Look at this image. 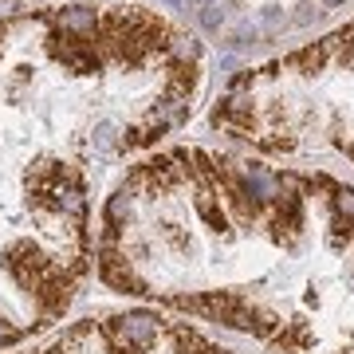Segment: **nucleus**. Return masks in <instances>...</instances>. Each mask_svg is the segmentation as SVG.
Listing matches in <instances>:
<instances>
[{"label":"nucleus","instance_id":"nucleus-1","mask_svg":"<svg viewBox=\"0 0 354 354\" xmlns=\"http://www.w3.org/2000/svg\"><path fill=\"white\" fill-rule=\"evenodd\" d=\"M177 307L185 311H197V315H209L216 323H228L236 330H272V319H260L252 307H244L232 291H213V295H201V299H189V295H177Z\"/></svg>","mask_w":354,"mask_h":354},{"label":"nucleus","instance_id":"nucleus-2","mask_svg":"<svg viewBox=\"0 0 354 354\" xmlns=\"http://www.w3.org/2000/svg\"><path fill=\"white\" fill-rule=\"evenodd\" d=\"M106 335L114 342H122V346H138L146 351L153 339H158V315L150 311H127V315H118L106 323Z\"/></svg>","mask_w":354,"mask_h":354},{"label":"nucleus","instance_id":"nucleus-3","mask_svg":"<svg viewBox=\"0 0 354 354\" xmlns=\"http://www.w3.org/2000/svg\"><path fill=\"white\" fill-rule=\"evenodd\" d=\"M236 185H241V193L244 197H252V205L256 201H276L279 197V185H283V181H279L276 174H268L264 165H241V177H236Z\"/></svg>","mask_w":354,"mask_h":354},{"label":"nucleus","instance_id":"nucleus-4","mask_svg":"<svg viewBox=\"0 0 354 354\" xmlns=\"http://www.w3.org/2000/svg\"><path fill=\"white\" fill-rule=\"evenodd\" d=\"M4 268L20 279V288H36V276L44 272V256H39L32 244H16V248H8V256H4Z\"/></svg>","mask_w":354,"mask_h":354},{"label":"nucleus","instance_id":"nucleus-5","mask_svg":"<svg viewBox=\"0 0 354 354\" xmlns=\"http://www.w3.org/2000/svg\"><path fill=\"white\" fill-rule=\"evenodd\" d=\"M102 279L118 291H134V295L146 291V283H142V279L127 268V260H118V256H102Z\"/></svg>","mask_w":354,"mask_h":354},{"label":"nucleus","instance_id":"nucleus-6","mask_svg":"<svg viewBox=\"0 0 354 354\" xmlns=\"http://www.w3.org/2000/svg\"><path fill=\"white\" fill-rule=\"evenodd\" d=\"M95 24H99V16H95V8H87V4H75V8H64V12H59V28L71 32V36H91Z\"/></svg>","mask_w":354,"mask_h":354},{"label":"nucleus","instance_id":"nucleus-7","mask_svg":"<svg viewBox=\"0 0 354 354\" xmlns=\"http://www.w3.org/2000/svg\"><path fill=\"white\" fill-rule=\"evenodd\" d=\"M39 299L48 311H64L67 299H71V288H67V279H48L44 288H39Z\"/></svg>","mask_w":354,"mask_h":354},{"label":"nucleus","instance_id":"nucleus-8","mask_svg":"<svg viewBox=\"0 0 354 354\" xmlns=\"http://www.w3.org/2000/svg\"><path fill=\"white\" fill-rule=\"evenodd\" d=\"M197 213H201L205 221L216 228V232H225V228H228V221H225V213L216 209V201H213V193H209V185H201V189H197Z\"/></svg>","mask_w":354,"mask_h":354},{"label":"nucleus","instance_id":"nucleus-9","mask_svg":"<svg viewBox=\"0 0 354 354\" xmlns=\"http://www.w3.org/2000/svg\"><path fill=\"white\" fill-rule=\"evenodd\" d=\"M323 59H327V51L323 48H304L299 55H291V67H295V71H319Z\"/></svg>","mask_w":354,"mask_h":354},{"label":"nucleus","instance_id":"nucleus-10","mask_svg":"<svg viewBox=\"0 0 354 354\" xmlns=\"http://www.w3.org/2000/svg\"><path fill=\"white\" fill-rule=\"evenodd\" d=\"M127 216H130V193L122 189V193H114L111 205H106V221H111V228H118Z\"/></svg>","mask_w":354,"mask_h":354},{"label":"nucleus","instance_id":"nucleus-11","mask_svg":"<svg viewBox=\"0 0 354 354\" xmlns=\"http://www.w3.org/2000/svg\"><path fill=\"white\" fill-rule=\"evenodd\" d=\"M55 209H59V213L79 216V213H83V193H79V189H59V193H55Z\"/></svg>","mask_w":354,"mask_h":354},{"label":"nucleus","instance_id":"nucleus-12","mask_svg":"<svg viewBox=\"0 0 354 354\" xmlns=\"http://www.w3.org/2000/svg\"><path fill=\"white\" fill-rule=\"evenodd\" d=\"M177 354H216V351H213V346H205L197 335L181 330V335H177Z\"/></svg>","mask_w":354,"mask_h":354},{"label":"nucleus","instance_id":"nucleus-13","mask_svg":"<svg viewBox=\"0 0 354 354\" xmlns=\"http://www.w3.org/2000/svg\"><path fill=\"white\" fill-rule=\"evenodd\" d=\"M169 51H174L181 64H185V59H197V39H189V36H169Z\"/></svg>","mask_w":354,"mask_h":354},{"label":"nucleus","instance_id":"nucleus-14","mask_svg":"<svg viewBox=\"0 0 354 354\" xmlns=\"http://www.w3.org/2000/svg\"><path fill=\"white\" fill-rule=\"evenodd\" d=\"M335 205H339V216L354 221V189H335Z\"/></svg>","mask_w":354,"mask_h":354},{"label":"nucleus","instance_id":"nucleus-15","mask_svg":"<svg viewBox=\"0 0 354 354\" xmlns=\"http://www.w3.org/2000/svg\"><path fill=\"white\" fill-rule=\"evenodd\" d=\"M16 339H20V330L8 327V323H0V346H12Z\"/></svg>","mask_w":354,"mask_h":354},{"label":"nucleus","instance_id":"nucleus-16","mask_svg":"<svg viewBox=\"0 0 354 354\" xmlns=\"http://www.w3.org/2000/svg\"><path fill=\"white\" fill-rule=\"evenodd\" d=\"M95 142H99V146H111V142H114V127H111V122H102V127H99Z\"/></svg>","mask_w":354,"mask_h":354},{"label":"nucleus","instance_id":"nucleus-17","mask_svg":"<svg viewBox=\"0 0 354 354\" xmlns=\"http://www.w3.org/2000/svg\"><path fill=\"white\" fill-rule=\"evenodd\" d=\"M221 20H225V12H216V8H209V12L201 16V24H205V28H216Z\"/></svg>","mask_w":354,"mask_h":354},{"label":"nucleus","instance_id":"nucleus-18","mask_svg":"<svg viewBox=\"0 0 354 354\" xmlns=\"http://www.w3.org/2000/svg\"><path fill=\"white\" fill-rule=\"evenodd\" d=\"M323 4H327V8H335V4H342V0H323Z\"/></svg>","mask_w":354,"mask_h":354},{"label":"nucleus","instance_id":"nucleus-19","mask_svg":"<svg viewBox=\"0 0 354 354\" xmlns=\"http://www.w3.org/2000/svg\"><path fill=\"white\" fill-rule=\"evenodd\" d=\"M48 354H64V351H48Z\"/></svg>","mask_w":354,"mask_h":354},{"label":"nucleus","instance_id":"nucleus-20","mask_svg":"<svg viewBox=\"0 0 354 354\" xmlns=\"http://www.w3.org/2000/svg\"><path fill=\"white\" fill-rule=\"evenodd\" d=\"M351 158H354V146H351Z\"/></svg>","mask_w":354,"mask_h":354},{"label":"nucleus","instance_id":"nucleus-21","mask_svg":"<svg viewBox=\"0 0 354 354\" xmlns=\"http://www.w3.org/2000/svg\"><path fill=\"white\" fill-rule=\"evenodd\" d=\"M197 4H205V0H197Z\"/></svg>","mask_w":354,"mask_h":354}]
</instances>
